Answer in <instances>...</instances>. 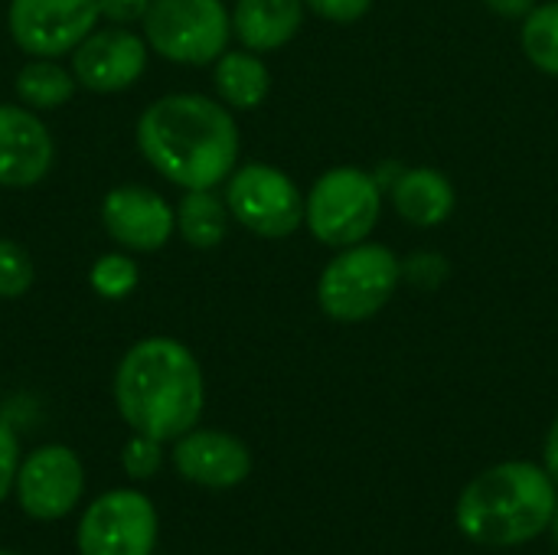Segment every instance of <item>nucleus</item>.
I'll return each instance as SVG.
<instances>
[{
    "instance_id": "1",
    "label": "nucleus",
    "mask_w": 558,
    "mask_h": 555,
    "mask_svg": "<svg viewBox=\"0 0 558 555\" xmlns=\"http://www.w3.org/2000/svg\"><path fill=\"white\" fill-rule=\"evenodd\" d=\"M137 150L167 183L216 190L235 170L239 124L226 105L196 92H173L141 111Z\"/></svg>"
},
{
    "instance_id": "2",
    "label": "nucleus",
    "mask_w": 558,
    "mask_h": 555,
    "mask_svg": "<svg viewBox=\"0 0 558 555\" xmlns=\"http://www.w3.org/2000/svg\"><path fill=\"white\" fill-rule=\"evenodd\" d=\"M114 406L134 435L177 442L196 429L206 406L199 360L173 337L137 340L118 363Z\"/></svg>"
},
{
    "instance_id": "3",
    "label": "nucleus",
    "mask_w": 558,
    "mask_h": 555,
    "mask_svg": "<svg viewBox=\"0 0 558 555\" xmlns=\"http://www.w3.org/2000/svg\"><path fill=\"white\" fill-rule=\"evenodd\" d=\"M558 487L546 468L530 461H504L481 471L458 497V530L490 550L526 546L553 527Z\"/></svg>"
},
{
    "instance_id": "4",
    "label": "nucleus",
    "mask_w": 558,
    "mask_h": 555,
    "mask_svg": "<svg viewBox=\"0 0 558 555\" xmlns=\"http://www.w3.org/2000/svg\"><path fill=\"white\" fill-rule=\"evenodd\" d=\"M402 281V262L392 249L356 242L327 262L317 281V304L337 324H363L376 317Z\"/></svg>"
},
{
    "instance_id": "5",
    "label": "nucleus",
    "mask_w": 558,
    "mask_h": 555,
    "mask_svg": "<svg viewBox=\"0 0 558 555\" xmlns=\"http://www.w3.org/2000/svg\"><path fill=\"white\" fill-rule=\"evenodd\" d=\"M383 216L379 180L360 167H333L311 186L304 200V222L317 242L350 249L366 242Z\"/></svg>"
},
{
    "instance_id": "6",
    "label": "nucleus",
    "mask_w": 558,
    "mask_h": 555,
    "mask_svg": "<svg viewBox=\"0 0 558 555\" xmlns=\"http://www.w3.org/2000/svg\"><path fill=\"white\" fill-rule=\"evenodd\" d=\"M141 29L167 62L209 65L229 49L232 13L222 0H150Z\"/></svg>"
},
{
    "instance_id": "7",
    "label": "nucleus",
    "mask_w": 558,
    "mask_h": 555,
    "mask_svg": "<svg viewBox=\"0 0 558 555\" xmlns=\"http://www.w3.org/2000/svg\"><path fill=\"white\" fill-rule=\"evenodd\" d=\"M226 206L239 226L262 239H288L304 222V196L294 180L268 164L235 167L226 180Z\"/></svg>"
},
{
    "instance_id": "8",
    "label": "nucleus",
    "mask_w": 558,
    "mask_h": 555,
    "mask_svg": "<svg viewBox=\"0 0 558 555\" xmlns=\"http://www.w3.org/2000/svg\"><path fill=\"white\" fill-rule=\"evenodd\" d=\"M98 20V0H10L7 7L13 43L36 59L69 56Z\"/></svg>"
},
{
    "instance_id": "9",
    "label": "nucleus",
    "mask_w": 558,
    "mask_h": 555,
    "mask_svg": "<svg viewBox=\"0 0 558 555\" xmlns=\"http://www.w3.org/2000/svg\"><path fill=\"white\" fill-rule=\"evenodd\" d=\"M157 546V510L141 491L101 494L78 523L82 555H150Z\"/></svg>"
},
{
    "instance_id": "10",
    "label": "nucleus",
    "mask_w": 558,
    "mask_h": 555,
    "mask_svg": "<svg viewBox=\"0 0 558 555\" xmlns=\"http://www.w3.org/2000/svg\"><path fill=\"white\" fill-rule=\"evenodd\" d=\"M16 497L33 520H62L75 510L85 474L82 461L65 445L36 448L16 471Z\"/></svg>"
},
{
    "instance_id": "11",
    "label": "nucleus",
    "mask_w": 558,
    "mask_h": 555,
    "mask_svg": "<svg viewBox=\"0 0 558 555\" xmlns=\"http://www.w3.org/2000/svg\"><path fill=\"white\" fill-rule=\"evenodd\" d=\"M147 39L124 29H92L72 49V75L82 88L95 95H114L131 88L147 69Z\"/></svg>"
},
{
    "instance_id": "12",
    "label": "nucleus",
    "mask_w": 558,
    "mask_h": 555,
    "mask_svg": "<svg viewBox=\"0 0 558 555\" xmlns=\"http://www.w3.org/2000/svg\"><path fill=\"white\" fill-rule=\"evenodd\" d=\"M101 226L128 252H157L177 232V209L147 186L121 183L101 200Z\"/></svg>"
},
{
    "instance_id": "13",
    "label": "nucleus",
    "mask_w": 558,
    "mask_h": 555,
    "mask_svg": "<svg viewBox=\"0 0 558 555\" xmlns=\"http://www.w3.org/2000/svg\"><path fill=\"white\" fill-rule=\"evenodd\" d=\"M56 144L43 118L26 105H0V186L26 190L46 180Z\"/></svg>"
},
{
    "instance_id": "14",
    "label": "nucleus",
    "mask_w": 558,
    "mask_h": 555,
    "mask_svg": "<svg viewBox=\"0 0 558 555\" xmlns=\"http://www.w3.org/2000/svg\"><path fill=\"white\" fill-rule=\"evenodd\" d=\"M173 468L209 491L239 487L252 474V451L229 432L216 429H193L177 438L173 445Z\"/></svg>"
},
{
    "instance_id": "15",
    "label": "nucleus",
    "mask_w": 558,
    "mask_h": 555,
    "mask_svg": "<svg viewBox=\"0 0 558 555\" xmlns=\"http://www.w3.org/2000/svg\"><path fill=\"white\" fill-rule=\"evenodd\" d=\"M304 23V0H235L232 36L252 52L288 46Z\"/></svg>"
},
{
    "instance_id": "16",
    "label": "nucleus",
    "mask_w": 558,
    "mask_h": 555,
    "mask_svg": "<svg viewBox=\"0 0 558 555\" xmlns=\"http://www.w3.org/2000/svg\"><path fill=\"white\" fill-rule=\"evenodd\" d=\"M389 193H392L396 213L405 222L422 226V229L448 222L454 213V203H458L451 180L432 167H415V170L399 173L396 183L389 186Z\"/></svg>"
},
{
    "instance_id": "17",
    "label": "nucleus",
    "mask_w": 558,
    "mask_h": 555,
    "mask_svg": "<svg viewBox=\"0 0 558 555\" xmlns=\"http://www.w3.org/2000/svg\"><path fill=\"white\" fill-rule=\"evenodd\" d=\"M213 85L226 108L252 111L258 108L271 92V72L252 49H226L216 59Z\"/></svg>"
},
{
    "instance_id": "18",
    "label": "nucleus",
    "mask_w": 558,
    "mask_h": 555,
    "mask_svg": "<svg viewBox=\"0 0 558 555\" xmlns=\"http://www.w3.org/2000/svg\"><path fill=\"white\" fill-rule=\"evenodd\" d=\"M229 206L216 190H186L177 203V229L193 249H216L229 232Z\"/></svg>"
},
{
    "instance_id": "19",
    "label": "nucleus",
    "mask_w": 558,
    "mask_h": 555,
    "mask_svg": "<svg viewBox=\"0 0 558 555\" xmlns=\"http://www.w3.org/2000/svg\"><path fill=\"white\" fill-rule=\"evenodd\" d=\"M16 98L33 108V111H56L62 105L72 101L78 82L72 75V69L59 65L56 59H29L20 72H16Z\"/></svg>"
},
{
    "instance_id": "20",
    "label": "nucleus",
    "mask_w": 558,
    "mask_h": 555,
    "mask_svg": "<svg viewBox=\"0 0 558 555\" xmlns=\"http://www.w3.org/2000/svg\"><path fill=\"white\" fill-rule=\"evenodd\" d=\"M520 43L526 59L558 79V0L553 3H536L530 16H523V29H520Z\"/></svg>"
},
{
    "instance_id": "21",
    "label": "nucleus",
    "mask_w": 558,
    "mask_h": 555,
    "mask_svg": "<svg viewBox=\"0 0 558 555\" xmlns=\"http://www.w3.org/2000/svg\"><path fill=\"white\" fill-rule=\"evenodd\" d=\"M137 281H141V272H137L134 258L124 255V252H108V255H101V258L92 265V272H88L92 291L101 294V298H108V301L128 298V294L137 288Z\"/></svg>"
},
{
    "instance_id": "22",
    "label": "nucleus",
    "mask_w": 558,
    "mask_h": 555,
    "mask_svg": "<svg viewBox=\"0 0 558 555\" xmlns=\"http://www.w3.org/2000/svg\"><path fill=\"white\" fill-rule=\"evenodd\" d=\"M33 258L13 239H0V298H23L33 288Z\"/></svg>"
},
{
    "instance_id": "23",
    "label": "nucleus",
    "mask_w": 558,
    "mask_h": 555,
    "mask_svg": "<svg viewBox=\"0 0 558 555\" xmlns=\"http://www.w3.org/2000/svg\"><path fill=\"white\" fill-rule=\"evenodd\" d=\"M121 464L124 471L134 478V481H147L160 471V442L147 438V435H134L121 455Z\"/></svg>"
},
{
    "instance_id": "24",
    "label": "nucleus",
    "mask_w": 558,
    "mask_h": 555,
    "mask_svg": "<svg viewBox=\"0 0 558 555\" xmlns=\"http://www.w3.org/2000/svg\"><path fill=\"white\" fill-rule=\"evenodd\" d=\"M402 278H409L422 291H432L448 278V262L438 252H418L409 262H402Z\"/></svg>"
},
{
    "instance_id": "25",
    "label": "nucleus",
    "mask_w": 558,
    "mask_h": 555,
    "mask_svg": "<svg viewBox=\"0 0 558 555\" xmlns=\"http://www.w3.org/2000/svg\"><path fill=\"white\" fill-rule=\"evenodd\" d=\"M16 471H20V442L13 435V429L7 422H0V500L16 484Z\"/></svg>"
},
{
    "instance_id": "26",
    "label": "nucleus",
    "mask_w": 558,
    "mask_h": 555,
    "mask_svg": "<svg viewBox=\"0 0 558 555\" xmlns=\"http://www.w3.org/2000/svg\"><path fill=\"white\" fill-rule=\"evenodd\" d=\"M304 7H311L317 16L333 20V23H353L360 16L369 13L373 0H304Z\"/></svg>"
},
{
    "instance_id": "27",
    "label": "nucleus",
    "mask_w": 558,
    "mask_h": 555,
    "mask_svg": "<svg viewBox=\"0 0 558 555\" xmlns=\"http://www.w3.org/2000/svg\"><path fill=\"white\" fill-rule=\"evenodd\" d=\"M150 0H98V13L111 23V26H128V23H141L147 13Z\"/></svg>"
},
{
    "instance_id": "28",
    "label": "nucleus",
    "mask_w": 558,
    "mask_h": 555,
    "mask_svg": "<svg viewBox=\"0 0 558 555\" xmlns=\"http://www.w3.org/2000/svg\"><path fill=\"white\" fill-rule=\"evenodd\" d=\"M484 7L497 16H507V20H523L533 13L536 0H484Z\"/></svg>"
},
{
    "instance_id": "29",
    "label": "nucleus",
    "mask_w": 558,
    "mask_h": 555,
    "mask_svg": "<svg viewBox=\"0 0 558 555\" xmlns=\"http://www.w3.org/2000/svg\"><path fill=\"white\" fill-rule=\"evenodd\" d=\"M543 461H546V474L553 478V484L558 487V415L546 435V451H543Z\"/></svg>"
},
{
    "instance_id": "30",
    "label": "nucleus",
    "mask_w": 558,
    "mask_h": 555,
    "mask_svg": "<svg viewBox=\"0 0 558 555\" xmlns=\"http://www.w3.org/2000/svg\"><path fill=\"white\" fill-rule=\"evenodd\" d=\"M549 530H553V540H556V546H558V507H556V517H553V527H549Z\"/></svg>"
},
{
    "instance_id": "31",
    "label": "nucleus",
    "mask_w": 558,
    "mask_h": 555,
    "mask_svg": "<svg viewBox=\"0 0 558 555\" xmlns=\"http://www.w3.org/2000/svg\"><path fill=\"white\" fill-rule=\"evenodd\" d=\"M0 555H13V553H0Z\"/></svg>"
}]
</instances>
